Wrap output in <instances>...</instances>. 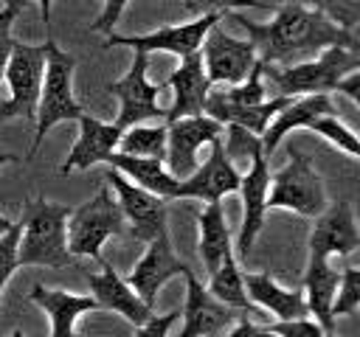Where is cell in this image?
Here are the masks:
<instances>
[{
	"label": "cell",
	"mask_w": 360,
	"mask_h": 337,
	"mask_svg": "<svg viewBox=\"0 0 360 337\" xmlns=\"http://www.w3.org/2000/svg\"><path fill=\"white\" fill-rule=\"evenodd\" d=\"M68 205L48 202L37 197L28 202L25 216L20 222V242H17V267H51L65 270L73 264L68 250Z\"/></svg>",
	"instance_id": "obj_2"
},
{
	"label": "cell",
	"mask_w": 360,
	"mask_h": 337,
	"mask_svg": "<svg viewBox=\"0 0 360 337\" xmlns=\"http://www.w3.org/2000/svg\"><path fill=\"white\" fill-rule=\"evenodd\" d=\"M357 247H360V233L349 202H338L318 216V225L309 236V258H329L335 253L352 256Z\"/></svg>",
	"instance_id": "obj_19"
},
{
	"label": "cell",
	"mask_w": 360,
	"mask_h": 337,
	"mask_svg": "<svg viewBox=\"0 0 360 337\" xmlns=\"http://www.w3.org/2000/svg\"><path fill=\"white\" fill-rule=\"evenodd\" d=\"M129 0H104V11L98 14V20L90 25L93 31H101V34H112V25L118 22L121 11L127 8Z\"/></svg>",
	"instance_id": "obj_37"
},
{
	"label": "cell",
	"mask_w": 360,
	"mask_h": 337,
	"mask_svg": "<svg viewBox=\"0 0 360 337\" xmlns=\"http://www.w3.org/2000/svg\"><path fill=\"white\" fill-rule=\"evenodd\" d=\"M17 20V11L14 8H0V34L11 31V22Z\"/></svg>",
	"instance_id": "obj_41"
},
{
	"label": "cell",
	"mask_w": 360,
	"mask_h": 337,
	"mask_svg": "<svg viewBox=\"0 0 360 337\" xmlns=\"http://www.w3.org/2000/svg\"><path fill=\"white\" fill-rule=\"evenodd\" d=\"M42 73H45V45H25V42H11L8 62L3 79L8 81L11 98L0 104V118H37V101H39V87H42Z\"/></svg>",
	"instance_id": "obj_8"
},
{
	"label": "cell",
	"mask_w": 360,
	"mask_h": 337,
	"mask_svg": "<svg viewBox=\"0 0 360 337\" xmlns=\"http://www.w3.org/2000/svg\"><path fill=\"white\" fill-rule=\"evenodd\" d=\"M110 168L121 171L127 180H135V185L163 197V199H174V188H177V177L166 171V163L158 157H135V154H124L118 149H112L104 160Z\"/></svg>",
	"instance_id": "obj_24"
},
{
	"label": "cell",
	"mask_w": 360,
	"mask_h": 337,
	"mask_svg": "<svg viewBox=\"0 0 360 337\" xmlns=\"http://www.w3.org/2000/svg\"><path fill=\"white\" fill-rule=\"evenodd\" d=\"M262 67L264 62L256 59L248 79L239 84H231V90H208L205 98V115L219 121L222 126L236 124L253 135H262L273 115L290 104V95H273L264 101V84H262Z\"/></svg>",
	"instance_id": "obj_3"
},
{
	"label": "cell",
	"mask_w": 360,
	"mask_h": 337,
	"mask_svg": "<svg viewBox=\"0 0 360 337\" xmlns=\"http://www.w3.org/2000/svg\"><path fill=\"white\" fill-rule=\"evenodd\" d=\"M8 337H25V334H22V329H14V331H11Z\"/></svg>",
	"instance_id": "obj_46"
},
{
	"label": "cell",
	"mask_w": 360,
	"mask_h": 337,
	"mask_svg": "<svg viewBox=\"0 0 360 337\" xmlns=\"http://www.w3.org/2000/svg\"><path fill=\"white\" fill-rule=\"evenodd\" d=\"M335 112L332 107V98L329 93H312V95H301V98H290V104H284L273 121L267 124V129L259 135L262 140V154L270 157L276 152V146L281 143L284 135H290L292 129H301V126H309V121L321 118V115H329Z\"/></svg>",
	"instance_id": "obj_22"
},
{
	"label": "cell",
	"mask_w": 360,
	"mask_h": 337,
	"mask_svg": "<svg viewBox=\"0 0 360 337\" xmlns=\"http://www.w3.org/2000/svg\"><path fill=\"white\" fill-rule=\"evenodd\" d=\"M228 337H276L267 326H256L248 320V315H242L236 323H231V334Z\"/></svg>",
	"instance_id": "obj_38"
},
{
	"label": "cell",
	"mask_w": 360,
	"mask_h": 337,
	"mask_svg": "<svg viewBox=\"0 0 360 337\" xmlns=\"http://www.w3.org/2000/svg\"><path fill=\"white\" fill-rule=\"evenodd\" d=\"M242 286L250 300H256L262 309L273 312L278 320H292V317H307V300L301 292L281 289L267 272H242Z\"/></svg>",
	"instance_id": "obj_25"
},
{
	"label": "cell",
	"mask_w": 360,
	"mask_h": 337,
	"mask_svg": "<svg viewBox=\"0 0 360 337\" xmlns=\"http://www.w3.org/2000/svg\"><path fill=\"white\" fill-rule=\"evenodd\" d=\"M104 180L118 194L115 199H118V205L124 211V219L129 222V239L149 242V239H155V236L169 230V225H166V199L163 197H158V194L129 183L115 168H107Z\"/></svg>",
	"instance_id": "obj_11"
},
{
	"label": "cell",
	"mask_w": 360,
	"mask_h": 337,
	"mask_svg": "<svg viewBox=\"0 0 360 337\" xmlns=\"http://www.w3.org/2000/svg\"><path fill=\"white\" fill-rule=\"evenodd\" d=\"M118 152L135 157H158L166 163V124H135L121 129Z\"/></svg>",
	"instance_id": "obj_28"
},
{
	"label": "cell",
	"mask_w": 360,
	"mask_h": 337,
	"mask_svg": "<svg viewBox=\"0 0 360 337\" xmlns=\"http://www.w3.org/2000/svg\"><path fill=\"white\" fill-rule=\"evenodd\" d=\"M335 90L346 93L354 104H360V70H349V73L335 84Z\"/></svg>",
	"instance_id": "obj_39"
},
{
	"label": "cell",
	"mask_w": 360,
	"mask_h": 337,
	"mask_svg": "<svg viewBox=\"0 0 360 337\" xmlns=\"http://www.w3.org/2000/svg\"><path fill=\"white\" fill-rule=\"evenodd\" d=\"M146 67H149V53L135 51V59H132L127 76L104 84V90L121 101L118 118L112 121L118 129H127V126H135V124H146V121H160L166 115V110L158 104L160 87L146 79Z\"/></svg>",
	"instance_id": "obj_9"
},
{
	"label": "cell",
	"mask_w": 360,
	"mask_h": 337,
	"mask_svg": "<svg viewBox=\"0 0 360 337\" xmlns=\"http://www.w3.org/2000/svg\"><path fill=\"white\" fill-rule=\"evenodd\" d=\"M76 121H79V138L68 152L65 163L59 166V174H70L76 168H90L93 163H104L121 138V129L115 124H104L87 112H82Z\"/></svg>",
	"instance_id": "obj_20"
},
{
	"label": "cell",
	"mask_w": 360,
	"mask_h": 337,
	"mask_svg": "<svg viewBox=\"0 0 360 337\" xmlns=\"http://www.w3.org/2000/svg\"><path fill=\"white\" fill-rule=\"evenodd\" d=\"M163 87H172L174 90V101H172V107L163 115L166 124H172L177 118H188V115L205 112V98H208V90H211V81L205 76L200 51L183 56L180 67L166 76Z\"/></svg>",
	"instance_id": "obj_18"
},
{
	"label": "cell",
	"mask_w": 360,
	"mask_h": 337,
	"mask_svg": "<svg viewBox=\"0 0 360 337\" xmlns=\"http://www.w3.org/2000/svg\"><path fill=\"white\" fill-rule=\"evenodd\" d=\"M340 272L329 267V258H309L307 264V275H304V289H307V309L309 315H315V320L321 323L323 334H332L335 320L329 315L335 289H338Z\"/></svg>",
	"instance_id": "obj_26"
},
{
	"label": "cell",
	"mask_w": 360,
	"mask_h": 337,
	"mask_svg": "<svg viewBox=\"0 0 360 337\" xmlns=\"http://www.w3.org/2000/svg\"><path fill=\"white\" fill-rule=\"evenodd\" d=\"M264 205L290 208L301 216H321L326 211L323 180L301 149H290V163L270 177Z\"/></svg>",
	"instance_id": "obj_7"
},
{
	"label": "cell",
	"mask_w": 360,
	"mask_h": 337,
	"mask_svg": "<svg viewBox=\"0 0 360 337\" xmlns=\"http://www.w3.org/2000/svg\"><path fill=\"white\" fill-rule=\"evenodd\" d=\"M11 225H14V222H11L8 216H0V236H3V233H6V230H8Z\"/></svg>",
	"instance_id": "obj_44"
},
{
	"label": "cell",
	"mask_w": 360,
	"mask_h": 337,
	"mask_svg": "<svg viewBox=\"0 0 360 337\" xmlns=\"http://www.w3.org/2000/svg\"><path fill=\"white\" fill-rule=\"evenodd\" d=\"M180 315H183V329L177 337H211L222 331L225 326L236 323L248 312L217 300L208 292V286H202V281L194 272H188L186 275V306Z\"/></svg>",
	"instance_id": "obj_16"
},
{
	"label": "cell",
	"mask_w": 360,
	"mask_h": 337,
	"mask_svg": "<svg viewBox=\"0 0 360 337\" xmlns=\"http://www.w3.org/2000/svg\"><path fill=\"white\" fill-rule=\"evenodd\" d=\"M98 267H101V272L87 275V284H90L93 298L98 300V306L124 315L132 326H143V323L155 315L152 306H146V303L135 295V289H132L107 261H101Z\"/></svg>",
	"instance_id": "obj_21"
},
{
	"label": "cell",
	"mask_w": 360,
	"mask_h": 337,
	"mask_svg": "<svg viewBox=\"0 0 360 337\" xmlns=\"http://www.w3.org/2000/svg\"><path fill=\"white\" fill-rule=\"evenodd\" d=\"M180 317V312H169V315H152L143 326H138L135 337H166L172 323Z\"/></svg>",
	"instance_id": "obj_36"
},
{
	"label": "cell",
	"mask_w": 360,
	"mask_h": 337,
	"mask_svg": "<svg viewBox=\"0 0 360 337\" xmlns=\"http://www.w3.org/2000/svg\"><path fill=\"white\" fill-rule=\"evenodd\" d=\"M357 312H360V270L346 264L343 272H340V281H338L329 315L335 320L338 315H357Z\"/></svg>",
	"instance_id": "obj_30"
},
{
	"label": "cell",
	"mask_w": 360,
	"mask_h": 337,
	"mask_svg": "<svg viewBox=\"0 0 360 337\" xmlns=\"http://www.w3.org/2000/svg\"><path fill=\"white\" fill-rule=\"evenodd\" d=\"M127 233V219L112 197L110 188H101L93 199H87L82 208L70 211L68 216V250L70 256H87L93 261L101 258V244L110 236H124Z\"/></svg>",
	"instance_id": "obj_6"
},
{
	"label": "cell",
	"mask_w": 360,
	"mask_h": 337,
	"mask_svg": "<svg viewBox=\"0 0 360 337\" xmlns=\"http://www.w3.org/2000/svg\"><path fill=\"white\" fill-rule=\"evenodd\" d=\"M146 244H149L146 253L141 256V261L132 267V272H129L124 281L135 289V295H138L146 306H155L158 289H160L169 278H174V275H183V278H186L191 270H188L186 261H180V258L174 256L169 230L160 233V236H155V239H149Z\"/></svg>",
	"instance_id": "obj_14"
},
{
	"label": "cell",
	"mask_w": 360,
	"mask_h": 337,
	"mask_svg": "<svg viewBox=\"0 0 360 337\" xmlns=\"http://www.w3.org/2000/svg\"><path fill=\"white\" fill-rule=\"evenodd\" d=\"M307 129H312V132H318V135H323L326 140H332L338 149H343L352 160H357L360 157V140H357V135H354V129L352 126H346L340 118H335L332 112L329 115H321V118H315V121H309V126Z\"/></svg>",
	"instance_id": "obj_29"
},
{
	"label": "cell",
	"mask_w": 360,
	"mask_h": 337,
	"mask_svg": "<svg viewBox=\"0 0 360 337\" xmlns=\"http://www.w3.org/2000/svg\"><path fill=\"white\" fill-rule=\"evenodd\" d=\"M28 298L51 315V337H79L73 331L76 317L90 312V309H101L93 295H73L65 289H48L45 284H34Z\"/></svg>",
	"instance_id": "obj_23"
},
{
	"label": "cell",
	"mask_w": 360,
	"mask_h": 337,
	"mask_svg": "<svg viewBox=\"0 0 360 337\" xmlns=\"http://www.w3.org/2000/svg\"><path fill=\"white\" fill-rule=\"evenodd\" d=\"M73 67L76 59L62 51L53 39L45 42V73H42V87H39V101H37V135L31 146V157L45 140L48 129L62 124V121H76L84 110L73 98Z\"/></svg>",
	"instance_id": "obj_5"
},
{
	"label": "cell",
	"mask_w": 360,
	"mask_h": 337,
	"mask_svg": "<svg viewBox=\"0 0 360 337\" xmlns=\"http://www.w3.org/2000/svg\"><path fill=\"white\" fill-rule=\"evenodd\" d=\"M11 160H17L14 154H6V152H0V166H6V163H11Z\"/></svg>",
	"instance_id": "obj_45"
},
{
	"label": "cell",
	"mask_w": 360,
	"mask_h": 337,
	"mask_svg": "<svg viewBox=\"0 0 360 337\" xmlns=\"http://www.w3.org/2000/svg\"><path fill=\"white\" fill-rule=\"evenodd\" d=\"M222 138H225V140H222L225 154H228L231 160H236V157H250L256 149H262L259 135H253V132H248V129H242V126H236V124H228Z\"/></svg>",
	"instance_id": "obj_32"
},
{
	"label": "cell",
	"mask_w": 360,
	"mask_h": 337,
	"mask_svg": "<svg viewBox=\"0 0 360 337\" xmlns=\"http://www.w3.org/2000/svg\"><path fill=\"white\" fill-rule=\"evenodd\" d=\"M323 337H335V334H323Z\"/></svg>",
	"instance_id": "obj_47"
},
{
	"label": "cell",
	"mask_w": 360,
	"mask_h": 337,
	"mask_svg": "<svg viewBox=\"0 0 360 337\" xmlns=\"http://www.w3.org/2000/svg\"><path fill=\"white\" fill-rule=\"evenodd\" d=\"M183 6L194 14H208V11H239V8H262V11H276V3L264 0H183Z\"/></svg>",
	"instance_id": "obj_33"
},
{
	"label": "cell",
	"mask_w": 360,
	"mask_h": 337,
	"mask_svg": "<svg viewBox=\"0 0 360 337\" xmlns=\"http://www.w3.org/2000/svg\"><path fill=\"white\" fill-rule=\"evenodd\" d=\"M222 135H225V126L205 112L166 124V171L174 174L177 180L188 177L197 168L200 146H205Z\"/></svg>",
	"instance_id": "obj_12"
},
{
	"label": "cell",
	"mask_w": 360,
	"mask_h": 337,
	"mask_svg": "<svg viewBox=\"0 0 360 337\" xmlns=\"http://www.w3.org/2000/svg\"><path fill=\"white\" fill-rule=\"evenodd\" d=\"M28 6H31V0H6V8H14L17 14H20V11H25Z\"/></svg>",
	"instance_id": "obj_43"
},
{
	"label": "cell",
	"mask_w": 360,
	"mask_h": 337,
	"mask_svg": "<svg viewBox=\"0 0 360 337\" xmlns=\"http://www.w3.org/2000/svg\"><path fill=\"white\" fill-rule=\"evenodd\" d=\"M17 242H20V225H11L0 236V292L11 278V272L17 270Z\"/></svg>",
	"instance_id": "obj_34"
},
{
	"label": "cell",
	"mask_w": 360,
	"mask_h": 337,
	"mask_svg": "<svg viewBox=\"0 0 360 337\" xmlns=\"http://www.w3.org/2000/svg\"><path fill=\"white\" fill-rule=\"evenodd\" d=\"M39 3V14H42V22H45V28H48V20H51V3L53 0H37Z\"/></svg>",
	"instance_id": "obj_42"
},
{
	"label": "cell",
	"mask_w": 360,
	"mask_h": 337,
	"mask_svg": "<svg viewBox=\"0 0 360 337\" xmlns=\"http://www.w3.org/2000/svg\"><path fill=\"white\" fill-rule=\"evenodd\" d=\"M267 185H270L267 157L262 154V149H256V152L250 154V168H248V174L239 177V194H242L245 211H242V227H239L236 250H239L242 256L250 253L253 239H256V233H259L262 225H264V213H267V205H264Z\"/></svg>",
	"instance_id": "obj_17"
},
{
	"label": "cell",
	"mask_w": 360,
	"mask_h": 337,
	"mask_svg": "<svg viewBox=\"0 0 360 337\" xmlns=\"http://www.w3.org/2000/svg\"><path fill=\"white\" fill-rule=\"evenodd\" d=\"M298 3L318 8L343 31H354L360 22V0H298Z\"/></svg>",
	"instance_id": "obj_31"
},
{
	"label": "cell",
	"mask_w": 360,
	"mask_h": 337,
	"mask_svg": "<svg viewBox=\"0 0 360 337\" xmlns=\"http://www.w3.org/2000/svg\"><path fill=\"white\" fill-rule=\"evenodd\" d=\"M276 337H323V329L318 320L309 317H292V320H278L267 326Z\"/></svg>",
	"instance_id": "obj_35"
},
{
	"label": "cell",
	"mask_w": 360,
	"mask_h": 337,
	"mask_svg": "<svg viewBox=\"0 0 360 337\" xmlns=\"http://www.w3.org/2000/svg\"><path fill=\"white\" fill-rule=\"evenodd\" d=\"M211 152L205 157L202 166H197L188 177H183L174 188V199L177 197H191V199H202V202H217L225 194L239 191V171L233 166V160L225 154L222 138L208 143Z\"/></svg>",
	"instance_id": "obj_15"
},
{
	"label": "cell",
	"mask_w": 360,
	"mask_h": 337,
	"mask_svg": "<svg viewBox=\"0 0 360 337\" xmlns=\"http://www.w3.org/2000/svg\"><path fill=\"white\" fill-rule=\"evenodd\" d=\"M197 225H200V258L205 264V272L211 275L225 258L233 256V247H231V233H228V225H225V213H222V202H208L200 216H197Z\"/></svg>",
	"instance_id": "obj_27"
},
{
	"label": "cell",
	"mask_w": 360,
	"mask_h": 337,
	"mask_svg": "<svg viewBox=\"0 0 360 337\" xmlns=\"http://www.w3.org/2000/svg\"><path fill=\"white\" fill-rule=\"evenodd\" d=\"M225 14L219 11H208V14H197L191 22H180V25H166L158 28L152 34H141V37H118V34H107V45H129L141 53H152V51H169L174 56H188L200 51V42L205 37V31L219 22Z\"/></svg>",
	"instance_id": "obj_13"
},
{
	"label": "cell",
	"mask_w": 360,
	"mask_h": 337,
	"mask_svg": "<svg viewBox=\"0 0 360 337\" xmlns=\"http://www.w3.org/2000/svg\"><path fill=\"white\" fill-rule=\"evenodd\" d=\"M360 67V48L346 45H329L321 51L318 59L273 67L264 65L262 76L270 79V84L278 90V95H312V93H332L335 84L349 73Z\"/></svg>",
	"instance_id": "obj_4"
},
{
	"label": "cell",
	"mask_w": 360,
	"mask_h": 337,
	"mask_svg": "<svg viewBox=\"0 0 360 337\" xmlns=\"http://www.w3.org/2000/svg\"><path fill=\"white\" fill-rule=\"evenodd\" d=\"M200 56L202 67L211 84H239L248 79L253 62L259 59L256 45L250 39H236L231 37L219 22H214L202 42H200Z\"/></svg>",
	"instance_id": "obj_10"
},
{
	"label": "cell",
	"mask_w": 360,
	"mask_h": 337,
	"mask_svg": "<svg viewBox=\"0 0 360 337\" xmlns=\"http://www.w3.org/2000/svg\"><path fill=\"white\" fill-rule=\"evenodd\" d=\"M231 14L250 37V42L256 45V53L264 65H292L301 56H312L321 53L329 45H346V48H360V39L354 31H343L338 28L326 14H321L318 8L287 3V6H276V17L273 22H253L248 17H242L239 11H225Z\"/></svg>",
	"instance_id": "obj_1"
},
{
	"label": "cell",
	"mask_w": 360,
	"mask_h": 337,
	"mask_svg": "<svg viewBox=\"0 0 360 337\" xmlns=\"http://www.w3.org/2000/svg\"><path fill=\"white\" fill-rule=\"evenodd\" d=\"M11 34H0V81H3V73H6V62H8V51H11Z\"/></svg>",
	"instance_id": "obj_40"
}]
</instances>
